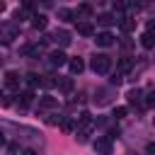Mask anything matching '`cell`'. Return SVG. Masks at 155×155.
Wrapping results in <instances>:
<instances>
[{
  "mask_svg": "<svg viewBox=\"0 0 155 155\" xmlns=\"http://www.w3.org/2000/svg\"><path fill=\"white\" fill-rule=\"evenodd\" d=\"M143 10H148V12H155V0H143Z\"/></svg>",
  "mask_w": 155,
  "mask_h": 155,
  "instance_id": "cell-30",
  "label": "cell"
},
{
  "mask_svg": "<svg viewBox=\"0 0 155 155\" xmlns=\"http://www.w3.org/2000/svg\"><path fill=\"white\" fill-rule=\"evenodd\" d=\"M31 24H34V29H46L48 19H46V15H31Z\"/></svg>",
  "mask_w": 155,
  "mask_h": 155,
  "instance_id": "cell-16",
  "label": "cell"
},
{
  "mask_svg": "<svg viewBox=\"0 0 155 155\" xmlns=\"http://www.w3.org/2000/svg\"><path fill=\"white\" fill-rule=\"evenodd\" d=\"M61 128L65 131V133H70V131H78V119L73 121V119H63L61 121Z\"/></svg>",
  "mask_w": 155,
  "mask_h": 155,
  "instance_id": "cell-19",
  "label": "cell"
},
{
  "mask_svg": "<svg viewBox=\"0 0 155 155\" xmlns=\"http://www.w3.org/2000/svg\"><path fill=\"white\" fill-rule=\"evenodd\" d=\"M78 34H82V36H94V27H92V22H78Z\"/></svg>",
  "mask_w": 155,
  "mask_h": 155,
  "instance_id": "cell-11",
  "label": "cell"
},
{
  "mask_svg": "<svg viewBox=\"0 0 155 155\" xmlns=\"http://www.w3.org/2000/svg\"><path fill=\"white\" fill-rule=\"evenodd\" d=\"M119 24H121L124 31H133V29H136V19H133V17H124Z\"/></svg>",
  "mask_w": 155,
  "mask_h": 155,
  "instance_id": "cell-20",
  "label": "cell"
},
{
  "mask_svg": "<svg viewBox=\"0 0 155 155\" xmlns=\"http://www.w3.org/2000/svg\"><path fill=\"white\" fill-rule=\"evenodd\" d=\"M143 104H145V107H155V90H148V92H145Z\"/></svg>",
  "mask_w": 155,
  "mask_h": 155,
  "instance_id": "cell-25",
  "label": "cell"
},
{
  "mask_svg": "<svg viewBox=\"0 0 155 155\" xmlns=\"http://www.w3.org/2000/svg\"><path fill=\"white\" fill-rule=\"evenodd\" d=\"M145 155H155V143H148L145 145Z\"/></svg>",
  "mask_w": 155,
  "mask_h": 155,
  "instance_id": "cell-31",
  "label": "cell"
},
{
  "mask_svg": "<svg viewBox=\"0 0 155 155\" xmlns=\"http://www.w3.org/2000/svg\"><path fill=\"white\" fill-rule=\"evenodd\" d=\"M17 97H19V99H17V102H19V107H29V104H31V99H34V92H31V90H24V92H19Z\"/></svg>",
  "mask_w": 155,
  "mask_h": 155,
  "instance_id": "cell-15",
  "label": "cell"
},
{
  "mask_svg": "<svg viewBox=\"0 0 155 155\" xmlns=\"http://www.w3.org/2000/svg\"><path fill=\"white\" fill-rule=\"evenodd\" d=\"M140 97H143V90H138V87H136V90H128V94H126V99H128V104H131L133 109H136V107H138V109L145 107V104H140Z\"/></svg>",
  "mask_w": 155,
  "mask_h": 155,
  "instance_id": "cell-6",
  "label": "cell"
},
{
  "mask_svg": "<svg viewBox=\"0 0 155 155\" xmlns=\"http://www.w3.org/2000/svg\"><path fill=\"white\" fill-rule=\"evenodd\" d=\"M140 46L143 48H155V34L153 31H145V34H140Z\"/></svg>",
  "mask_w": 155,
  "mask_h": 155,
  "instance_id": "cell-13",
  "label": "cell"
},
{
  "mask_svg": "<svg viewBox=\"0 0 155 155\" xmlns=\"http://www.w3.org/2000/svg\"><path fill=\"white\" fill-rule=\"evenodd\" d=\"M148 31H153V34H155V19H150V22H148Z\"/></svg>",
  "mask_w": 155,
  "mask_h": 155,
  "instance_id": "cell-32",
  "label": "cell"
},
{
  "mask_svg": "<svg viewBox=\"0 0 155 155\" xmlns=\"http://www.w3.org/2000/svg\"><path fill=\"white\" fill-rule=\"evenodd\" d=\"M94 102H97L99 107L109 104V102H111V92H109V90H104V87H102V90H97V94H94Z\"/></svg>",
  "mask_w": 155,
  "mask_h": 155,
  "instance_id": "cell-10",
  "label": "cell"
},
{
  "mask_svg": "<svg viewBox=\"0 0 155 155\" xmlns=\"http://www.w3.org/2000/svg\"><path fill=\"white\" fill-rule=\"evenodd\" d=\"M58 90H61V92H70V90H73V80H70V78H61Z\"/></svg>",
  "mask_w": 155,
  "mask_h": 155,
  "instance_id": "cell-23",
  "label": "cell"
},
{
  "mask_svg": "<svg viewBox=\"0 0 155 155\" xmlns=\"http://www.w3.org/2000/svg\"><path fill=\"white\" fill-rule=\"evenodd\" d=\"M126 114H128V109H126V107H116V109H114V119H124Z\"/></svg>",
  "mask_w": 155,
  "mask_h": 155,
  "instance_id": "cell-28",
  "label": "cell"
},
{
  "mask_svg": "<svg viewBox=\"0 0 155 155\" xmlns=\"http://www.w3.org/2000/svg\"><path fill=\"white\" fill-rule=\"evenodd\" d=\"M22 10H24L27 15H31V12H34V0H22Z\"/></svg>",
  "mask_w": 155,
  "mask_h": 155,
  "instance_id": "cell-27",
  "label": "cell"
},
{
  "mask_svg": "<svg viewBox=\"0 0 155 155\" xmlns=\"http://www.w3.org/2000/svg\"><path fill=\"white\" fill-rule=\"evenodd\" d=\"M19 82H22L19 73H15V70H7L5 73V87L7 90H19Z\"/></svg>",
  "mask_w": 155,
  "mask_h": 155,
  "instance_id": "cell-4",
  "label": "cell"
},
{
  "mask_svg": "<svg viewBox=\"0 0 155 155\" xmlns=\"http://www.w3.org/2000/svg\"><path fill=\"white\" fill-rule=\"evenodd\" d=\"M97 22H99L102 27H111V24H114V22H119V19H116L114 15H109V12H104V15H99V17H97Z\"/></svg>",
  "mask_w": 155,
  "mask_h": 155,
  "instance_id": "cell-18",
  "label": "cell"
},
{
  "mask_svg": "<svg viewBox=\"0 0 155 155\" xmlns=\"http://www.w3.org/2000/svg\"><path fill=\"white\" fill-rule=\"evenodd\" d=\"M111 136H99L94 140V153L97 155H111Z\"/></svg>",
  "mask_w": 155,
  "mask_h": 155,
  "instance_id": "cell-2",
  "label": "cell"
},
{
  "mask_svg": "<svg viewBox=\"0 0 155 155\" xmlns=\"http://www.w3.org/2000/svg\"><path fill=\"white\" fill-rule=\"evenodd\" d=\"M90 68H92L97 75H104V73L111 70V58H109L107 53H94V56L90 58Z\"/></svg>",
  "mask_w": 155,
  "mask_h": 155,
  "instance_id": "cell-1",
  "label": "cell"
},
{
  "mask_svg": "<svg viewBox=\"0 0 155 155\" xmlns=\"http://www.w3.org/2000/svg\"><path fill=\"white\" fill-rule=\"evenodd\" d=\"M48 63H51L53 68H61V65H65V63H68V58H65V53H63V51H53V53L48 56Z\"/></svg>",
  "mask_w": 155,
  "mask_h": 155,
  "instance_id": "cell-8",
  "label": "cell"
},
{
  "mask_svg": "<svg viewBox=\"0 0 155 155\" xmlns=\"http://www.w3.org/2000/svg\"><path fill=\"white\" fill-rule=\"evenodd\" d=\"M51 41H56L58 46H63V48H65V46H70V41H73V39H70V31H68V29H56V31L51 34Z\"/></svg>",
  "mask_w": 155,
  "mask_h": 155,
  "instance_id": "cell-3",
  "label": "cell"
},
{
  "mask_svg": "<svg viewBox=\"0 0 155 155\" xmlns=\"http://www.w3.org/2000/svg\"><path fill=\"white\" fill-rule=\"evenodd\" d=\"M17 31H19V27H17L15 22H7V24L2 27V41H5V44H10V41L17 36Z\"/></svg>",
  "mask_w": 155,
  "mask_h": 155,
  "instance_id": "cell-5",
  "label": "cell"
},
{
  "mask_svg": "<svg viewBox=\"0 0 155 155\" xmlns=\"http://www.w3.org/2000/svg\"><path fill=\"white\" fill-rule=\"evenodd\" d=\"M90 17H92V7H90L87 2L78 5V10H75V22H85V19H90Z\"/></svg>",
  "mask_w": 155,
  "mask_h": 155,
  "instance_id": "cell-7",
  "label": "cell"
},
{
  "mask_svg": "<svg viewBox=\"0 0 155 155\" xmlns=\"http://www.w3.org/2000/svg\"><path fill=\"white\" fill-rule=\"evenodd\" d=\"M39 5L41 7H51V0H39Z\"/></svg>",
  "mask_w": 155,
  "mask_h": 155,
  "instance_id": "cell-33",
  "label": "cell"
},
{
  "mask_svg": "<svg viewBox=\"0 0 155 155\" xmlns=\"http://www.w3.org/2000/svg\"><path fill=\"white\" fill-rule=\"evenodd\" d=\"M58 82H61V78H56V75H44V87H58Z\"/></svg>",
  "mask_w": 155,
  "mask_h": 155,
  "instance_id": "cell-22",
  "label": "cell"
},
{
  "mask_svg": "<svg viewBox=\"0 0 155 155\" xmlns=\"http://www.w3.org/2000/svg\"><path fill=\"white\" fill-rule=\"evenodd\" d=\"M27 85L34 90V87H39V85H44V75H36V73H29L27 75Z\"/></svg>",
  "mask_w": 155,
  "mask_h": 155,
  "instance_id": "cell-17",
  "label": "cell"
},
{
  "mask_svg": "<svg viewBox=\"0 0 155 155\" xmlns=\"http://www.w3.org/2000/svg\"><path fill=\"white\" fill-rule=\"evenodd\" d=\"M58 17L68 22V19H73V17H75V10H68V7H61V10H58Z\"/></svg>",
  "mask_w": 155,
  "mask_h": 155,
  "instance_id": "cell-24",
  "label": "cell"
},
{
  "mask_svg": "<svg viewBox=\"0 0 155 155\" xmlns=\"http://www.w3.org/2000/svg\"><path fill=\"white\" fill-rule=\"evenodd\" d=\"M22 155H36V150H31V148H27V150H24Z\"/></svg>",
  "mask_w": 155,
  "mask_h": 155,
  "instance_id": "cell-34",
  "label": "cell"
},
{
  "mask_svg": "<svg viewBox=\"0 0 155 155\" xmlns=\"http://www.w3.org/2000/svg\"><path fill=\"white\" fill-rule=\"evenodd\" d=\"M97 2H99V0H97Z\"/></svg>",
  "mask_w": 155,
  "mask_h": 155,
  "instance_id": "cell-36",
  "label": "cell"
},
{
  "mask_svg": "<svg viewBox=\"0 0 155 155\" xmlns=\"http://www.w3.org/2000/svg\"><path fill=\"white\" fill-rule=\"evenodd\" d=\"M153 124H155V119H153Z\"/></svg>",
  "mask_w": 155,
  "mask_h": 155,
  "instance_id": "cell-35",
  "label": "cell"
},
{
  "mask_svg": "<svg viewBox=\"0 0 155 155\" xmlns=\"http://www.w3.org/2000/svg\"><path fill=\"white\" fill-rule=\"evenodd\" d=\"M128 68H131V61H128V58H121V61H119V70L124 73V70H128Z\"/></svg>",
  "mask_w": 155,
  "mask_h": 155,
  "instance_id": "cell-29",
  "label": "cell"
},
{
  "mask_svg": "<svg viewBox=\"0 0 155 155\" xmlns=\"http://www.w3.org/2000/svg\"><path fill=\"white\" fill-rule=\"evenodd\" d=\"M53 107H58V99H56V97H41V99H39V109H41V111L53 109Z\"/></svg>",
  "mask_w": 155,
  "mask_h": 155,
  "instance_id": "cell-14",
  "label": "cell"
},
{
  "mask_svg": "<svg viewBox=\"0 0 155 155\" xmlns=\"http://www.w3.org/2000/svg\"><path fill=\"white\" fill-rule=\"evenodd\" d=\"M109 82H111V85H121V82H124V73H121V70H116V73H111V78H109Z\"/></svg>",
  "mask_w": 155,
  "mask_h": 155,
  "instance_id": "cell-26",
  "label": "cell"
},
{
  "mask_svg": "<svg viewBox=\"0 0 155 155\" xmlns=\"http://www.w3.org/2000/svg\"><path fill=\"white\" fill-rule=\"evenodd\" d=\"M68 65H70V73H73V75H80V73L85 70V61H82V58H70Z\"/></svg>",
  "mask_w": 155,
  "mask_h": 155,
  "instance_id": "cell-12",
  "label": "cell"
},
{
  "mask_svg": "<svg viewBox=\"0 0 155 155\" xmlns=\"http://www.w3.org/2000/svg\"><path fill=\"white\" fill-rule=\"evenodd\" d=\"M126 10L133 15V12H140L143 10V0H131V2H126Z\"/></svg>",
  "mask_w": 155,
  "mask_h": 155,
  "instance_id": "cell-21",
  "label": "cell"
},
{
  "mask_svg": "<svg viewBox=\"0 0 155 155\" xmlns=\"http://www.w3.org/2000/svg\"><path fill=\"white\" fill-rule=\"evenodd\" d=\"M94 41H97V46L107 48V46H111V44H114V34H109V31H99Z\"/></svg>",
  "mask_w": 155,
  "mask_h": 155,
  "instance_id": "cell-9",
  "label": "cell"
}]
</instances>
